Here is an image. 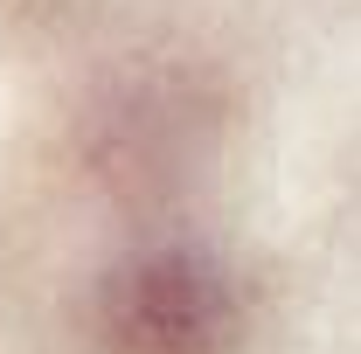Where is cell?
Returning <instances> with one entry per match:
<instances>
[{
  "mask_svg": "<svg viewBox=\"0 0 361 354\" xmlns=\"http://www.w3.org/2000/svg\"><path fill=\"white\" fill-rule=\"evenodd\" d=\"M139 354H195L216 334V292L195 271H153L133 285V306L118 319Z\"/></svg>",
  "mask_w": 361,
  "mask_h": 354,
  "instance_id": "cell-1",
  "label": "cell"
}]
</instances>
